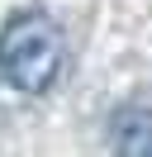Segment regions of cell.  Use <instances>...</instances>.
<instances>
[{
  "mask_svg": "<svg viewBox=\"0 0 152 157\" xmlns=\"http://www.w3.org/2000/svg\"><path fill=\"white\" fill-rule=\"evenodd\" d=\"M66 62V33L48 10H14L0 24V76L24 95H43Z\"/></svg>",
  "mask_w": 152,
  "mask_h": 157,
  "instance_id": "cell-1",
  "label": "cell"
},
{
  "mask_svg": "<svg viewBox=\"0 0 152 157\" xmlns=\"http://www.w3.org/2000/svg\"><path fill=\"white\" fill-rule=\"evenodd\" d=\"M109 138L124 157H152V105H124L109 124Z\"/></svg>",
  "mask_w": 152,
  "mask_h": 157,
  "instance_id": "cell-2",
  "label": "cell"
}]
</instances>
